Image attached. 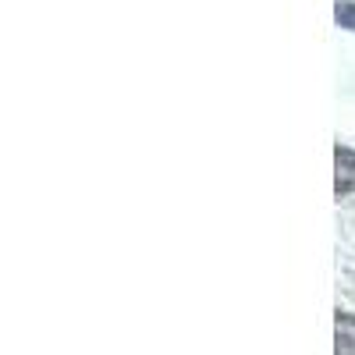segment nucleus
I'll return each instance as SVG.
<instances>
[{
  "mask_svg": "<svg viewBox=\"0 0 355 355\" xmlns=\"http://www.w3.org/2000/svg\"><path fill=\"white\" fill-rule=\"evenodd\" d=\"M334 192L338 199L355 192V150H348L341 142L334 146Z\"/></svg>",
  "mask_w": 355,
  "mask_h": 355,
  "instance_id": "nucleus-1",
  "label": "nucleus"
},
{
  "mask_svg": "<svg viewBox=\"0 0 355 355\" xmlns=\"http://www.w3.org/2000/svg\"><path fill=\"white\" fill-rule=\"evenodd\" d=\"M334 21L341 28H352L355 33V0H338L334 4Z\"/></svg>",
  "mask_w": 355,
  "mask_h": 355,
  "instance_id": "nucleus-3",
  "label": "nucleus"
},
{
  "mask_svg": "<svg viewBox=\"0 0 355 355\" xmlns=\"http://www.w3.org/2000/svg\"><path fill=\"white\" fill-rule=\"evenodd\" d=\"M334 355H355V313L334 316Z\"/></svg>",
  "mask_w": 355,
  "mask_h": 355,
  "instance_id": "nucleus-2",
  "label": "nucleus"
}]
</instances>
